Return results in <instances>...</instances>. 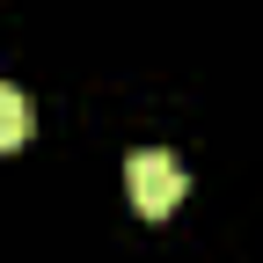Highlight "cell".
Returning <instances> with one entry per match:
<instances>
[{
    "label": "cell",
    "instance_id": "cell-1",
    "mask_svg": "<svg viewBox=\"0 0 263 263\" xmlns=\"http://www.w3.org/2000/svg\"><path fill=\"white\" fill-rule=\"evenodd\" d=\"M124 190H132V205H139V219H168L183 205V161L176 154H161V146H139L124 161Z\"/></svg>",
    "mask_w": 263,
    "mask_h": 263
},
{
    "label": "cell",
    "instance_id": "cell-2",
    "mask_svg": "<svg viewBox=\"0 0 263 263\" xmlns=\"http://www.w3.org/2000/svg\"><path fill=\"white\" fill-rule=\"evenodd\" d=\"M29 132H37V110H29V95L0 81V154H8V146H22Z\"/></svg>",
    "mask_w": 263,
    "mask_h": 263
}]
</instances>
